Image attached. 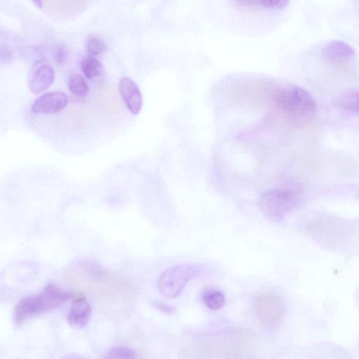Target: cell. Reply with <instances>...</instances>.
Here are the masks:
<instances>
[{
  "instance_id": "2",
  "label": "cell",
  "mask_w": 359,
  "mask_h": 359,
  "mask_svg": "<svg viewBox=\"0 0 359 359\" xmlns=\"http://www.w3.org/2000/svg\"><path fill=\"white\" fill-rule=\"evenodd\" d=\"M275 104L282 115L296 124L309 121L316 111V102L312 95L304 88L297 86L280 92Z\"/></svg>"
},
{
  "instance_id": "21",
  "label": "cell",
  "mask_w": 359,
  "mask_h": 359,
  "mask_svg": "<svg viewBox=\"0 0 359 359\" xmlns=\"http://www.w3.org/2000/svg\"><path fill=\"white\" fill-rule=\"evenodd\" d=\"M152 305L158 310L166 314H172L176 312V309L160 301L153 300L152 301Z\"/></svg>"
},
{
  "instance_id": "11",
  "label": "cell",
  "mask_w": 359,
  "mask_h": 359,
  "mask_svg": "<svg viewBox=\"0 0 359 359\" xmlns=\"http://www.w3.org/2000/svg\"><path fill=\"white\" fill-rule=\"evenodd\" d=\"M323 56L332 61L348 60L355 56L354 49L347 43L335 40L326 45L322 50Z\"/></svg>"
},
{
  "instance_id": "4",
  "label": "cell",
  "mask_w": 359,
  "mask_h": 359,
  "mask_svg": "<svg viewBox=\"0 0 359 359\" xmlns=\"http://www.w3.org/2000/svg\"><path fill=\"white\" fill-rule=\"evenodd\" d=\"M200 270L193 265H179L167 270L163 273L158 282L161 294L168 299L178 297L187 283L197 276Z\"/></svg>"
},
{
  "instance_id": "7",
  "label": "cell",
  "mask_w": 359,
  "mask_h": 359,
  "mask_svg": "<svg viewBox=\"0 0 359 359\" xmlns=\"http://www.w3.org/2000/svg\"><path fill=\"white\" fill-rule=\"evenodd\" d=\"M55 71L49 64L38 62L32 69L28 79V86L32 93L40 94L54 84Z\"/></svg>"
},
{
  "instance_id": "14",
  "label": "cell",
  "mask_w": 359,
  "mask_h": 359,
  "mask_svg": "<svg viewBox=\"0 0 359 359\" xmlns=\"http://www.w3.org/2000/svg\"><path fill=\"white\" fill-rule=\"evenodd\" d=\"M202 301L209 310H219L225 304V297L220 290L209 289L203 292Z\"/></svg>"
},
{
  "instance_id": "8",
  "label": "cell",
  "mask_w": 359,
  "mask_h": 359,
  "mask_svg": "<svg viewBox=\"0 0 359 359\" xmlns=\"http://www.w3.org/2000/svg\"><path fill=\"white\" fill-rule=\"evenodd\" d=\"M67 94L61 91H52L45 93L34 102L32 111L38 115L56 114L68 106Z\"/></svg>"
},
{
  "instance_id": "16",
  "label": "cell",
  "mask_w": 359,
  "mask_h": 359,
  "mask_svg": "<svg viewBox=\"0 0 359 359\" xmlns=\"http://www.w3.org/2000/svg\"><path fill=\"white\" fill-rule=\"evenodd\" d=\"M137 357L136 351L130 347L118 346L111 349L107 354V358L132 359Z\"/></svg>"
},
{
  "instance_id": "6",
  "label": "cell",
  "mask_w": 359,
  "mask_h": 359,
  "mask_svg": "<svg viewBox=\"0 0 359 359\" xmlns=\"http://www.w3.org/2000/svg\"><path fill=\"white\" fill-rule=\"evenodd\" d=\"M308 232L321 244L328 246L338 245L346 237V228L334 220L321 219L312 222Z\"/></svg>"
},
{
  "instance_id": "13",
  "label": "cell",
  "mask_w": 359,
  "mask_h": 359,
  "mask_svg": "<svg viewBox=\"0 0 359 359\" xmlns=\"http://www.w3.org/2000/svg\"><path fill=\"white\" fill-rule=\"evenodd\" d=\"M81 67L85 77L89 80L100 77L104 70L102 62L91 55L82 59Z\"/></svg>"
},
{
  "instance_id": "10",
  "label": "cell",
  "mask_w": 359,
  "mask_h": 359,
  "mask_svg": "<svg viewBox=\"0 0 359 359\" xmlns=\"http://www.w3.org/2000/svg\"><path fill=\"white\" fill-rule=\"evenodd\" d=\"M92 309L86 298L80 293L74 298L71 311L68 316V322L73 328L81 329L89 323Z\"/></svg>"
},
{
  "instance_id": "12",
  "label": "cell",
  "mask_w": 359,
  "mask_h": 359,
  "mask_svg": "<svg viewBox=\"0 0 359 359\" xmlns=\"http://www.w3.org/2000/svg\"><path fill=\"white\" fill-rule=\"evenodd\" d=\"M337 107L345 113L357 116L358 114V93L357 91H349L342 94L336 103Z\"/></svg>"
},
{
  "instance_id": "5",
  "label": "cell",
  "mask_w": 359,
  "mask_h": 359,
  "mask_svg": "<svg viewBox=\"0 0 359 359\" xmlns=\"http://www.w3.org/2000/svg\"><path fill=\"white\" fill-rule=\"evenodd\" d=\"M253 307L261 323L271 329L279 327L286 314L284 303L279 297L273 293H261L255 299Z\"/></svg>"
},
{
  "instance_id": "9",
  "label": "cell",
  "mask_w": 359,
  "mask_h": 359,
  "mask_svg": "<svg viewBox=\"0 0 359 359\" xmlns=\"http://www.w3.org/2000/svg\"><path fill=\"white\" fill-rule=\"evenodd\" d=\"M119 89L128 111L135 115H138L143 106V97L138 85L132 79L125 77L120 80Z\"/></svg>"
},
{
  "instance_id": "19",
  "label": "cell",
  "mask_w": 359,
  "mask_h": 359,
  "mask_svg": "<svg viewBox=\"0 0 359 359\" xmlns=\"http://www.w3.org/2000/svg\"><path fill=\"white\" fill-rule=\"evenodd\" d=\"M54 58L57 63L63 64L68 60L69 51L63 46L58 47L55 51Z\"/></svg>"
},
{
  "instance_id": "17",
  "label": "cell",
  "mask_w": 359,
  "mask_h": 359,
  "mask_svg": "<svg viewBox=\"0 0 359 359\" xmlns=\"http://www.w3.org/2000/svg\"><path fill=\"white\" fill-rule=\"evenodd\" d=\"M107 49L106 43L97 38H90L87 41V50L91 56H97L103 54Z\"/></svg>"
},
{
  "instance_id": "3",
  "label": "cell",
  "mask_w": 359,
  "mask_h": 359,
  "mask_svg": "<svg viewBox=\"0 0 359 359\" xmlns=\"http://www.w3.org/2000/svg\"><path fill=\"white\" fill-rule=\"evenodd\" d=\"M301 193V189L296 185L275 188L260 196L258 207L270 220L280 221L299 205Z\"/></svg>"
},
{
  "instance_id": "18",
  "label": "cell",
  "mask_w": 359,
  "mask_h": 359,
  "mask_svg": "<svg viewBox=\"0 0 359 359\" xmlns=\"http://www.w3.org/2000/svg\"><path fill=\"white\" fill-rule=\"evenodd\" d=\"M261 5L268 9L283 10L289 3V0H259Z\"/></svg>"
},
{
  "instance_id": "15",
  "label": "cell",
  "mask_w": 359,
  "mask_h": 359,
  "mask_svg": "<svg viewBox=\"0 0 359 359\" xmlns=\"http://www.w3.org/2000/svg\"><path fill=\"white\" fill-rule=\"evenodd\" d=\"M70 91L79 97L85 96L89 90V85L84 78L79 74H73L69 81Z\"/></svg>"
},
{
  "instance_id": "22",
  "label": "cell",
  "mask_w": 359,
  "mask_h": 359,
  "mask_svg": "<svg viewBox=\"0 0 359 359\" xmlns=\"http://www.w3.org/2000/svg\"><path fill=\"white\" fill-rule=\"evenodd\" d=\"M38 8H42L43 7V0H32Z\"/></svg>"
},
{
  "instance_id": "1",
  "label": "cell",
  "mask_w": 359,
  "mask_h": 359,
  "mask_svg": "<svg viewBox=\"0 0 359 359\" xmlns=\"http://www.w3.org/2000/svg\"><path fill=\"white\" fill-rule=\"evenodd\" d=\"M76 296L74 292L49 283L40 294L25 298L16 304L13 312L14 321L16 325H22L32 318L58 309Z\"/></svg>"
},
{
  "instance_id": "20",
  "label": "cell",
  "mask_w": 359,
  "mask_h": 359,
  "mask_svg": "<svg viewBox=\"0 0 359 359\" xmlns=\"http://www.w3.org/2000/svg\"><path fill=\"white\" fill-rule=\"evenodd\" d=\"M13 59V52L6 45L0 44V62H8Z\"/></svg>"
}]
</instances>
